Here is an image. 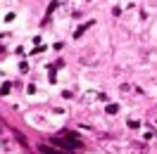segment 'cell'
I'll use <instances>...</instances> for the list:
<instances>
[{"instance_id": "obj_1", "label": "cell", "mask_w": 157, "mask_h": 154, "mask_svg": "<svg viewBox=\"0 0 157 154\" xmlns=\"http://www.w3.org/2000/svg\"><path fill=\"white\" fill-rule=\"evenodd\" d=\"M38 152L40 154H62L57 147H48V145H38Z\"/></svg>"}, {"instance_id": "obj_2", "label": "cell", "mask_w": 157, "mask_h": 154, "mask_svg": "<svg viewBox=\"0 0 157 154\" xmlns=\"http://www.w3.org/2000/svg\"><path fill=\"white\" fill-rule=\"evenodd\" d=\"M88 26H93V21H88V24H83V26H81V29H76V31H74V38H78V36H81V33H83V31L88 29Z\"/></svg>"}, {"instance_id": "obj_3", "label": "cell", "mask_w": 157, "mask_h": 154, "mask_svg": "<svg viewBox=\"0 0 157 154\" xmlns=\"http://www.w3.org/2000/svg\"><path fill=\"white\" fill-rule=\"evenodd\" d=\"M105 112H107V114H117V112H119V105H107V107H105Z\"/></svg>"}, {"instance_id": "obj_4", "label": "cell", "mask_w": 157, "mask_h": 154, "mask_svg": "<svg viewBox=\"0 0 157 154\" xmlns=\"http://www.w3.org/2000/svg\"><path fill=\"white\" fill-rule=\"evenodd\" d=\"M7 93H10V83H5V86L0 88V95H7Z\"/></svg>"}, {"instance_id": "obj_5", "label": "cell", "mask_w": 157, "mask_h": 154, "mask_svg": "<svg viewBox=\"0 0 157 154\" xmlns=\"http://www.w3.org/2000/svg\"><path fill=\"white\" fill-rule=\"evenodd\" d=\"M55 7H59V5H57V2H50V5H48V14H52V12H55Z\"/></svg>"}]
</instances>
